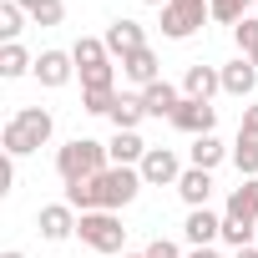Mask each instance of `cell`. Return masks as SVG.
<instances>
[{"mask_svg": "<svg viewBox=\"0 0 258 258\" xmlns=\"http://www.w3.org/2000/svg\"><path fill=\"white\" fill-rule=\"evenodd\" d=\"M31 76H36L41 86H51V91H56V86H66V81L76 76V56H71V51H41Z\"/></svg>", "mask_w": 258, "mask_h": 258, "instance_id": "obj_9", "label": "cell"}, {"mask_svg": "<svg viewBox=\"0 0 258 258\" xmlns=\"http://www.w3.org/2000/svg\"><path fill=\"white\" fill-rule=\"evenodd\" d=\"M177 198H182L187 208H208V198H213V172L187 167V172L177 177Z\"/></svg>", "mask_w": 258, "mask_h": 258, "instance_id": "obj_17", "label": "cell"}, {"mask_svg": "<svg viewBox=\"0 0 258 258\" xmlns=\"http://www.w3.org/2000/svg\"><path fill=\"white\" fill-rule=\"evenodd\" d=\"M233 162H238L243 177H258V142H253V137H238V142H233Z\"/></svg>", "mask_w": 258, "mask_h": 258, "instance_id": "obj_25", "label": "cell"}, {"mask_svg": "<svg viewBox=\"0 0 258 258\" xmlns=\"http://www.w3.org/2000/svg\"><path fill=\"white\" fill-rule=\"evenodd\" d=\"M142 187H147V182H142L137 167H106V172H96L91 182L66 187V203H71L76 213H121Z\"/></svg>", "mask_w": 258, "mask_h": 258, "instance_id": "obj_1", "label": "cell"}, {"mask_svg": "<svg viewBox=\"0 0 258 258\" xmlns=\"http://www.w3.org/2000/svg\"><path fill=\"white\" fill-rule=\"evenodd\" d=\"M16 6H21V11H26V16H31V11H36V6H41V0H16Z\"/></svg>", "mask_w": 258, "mask_h": 258, "instance_id": "obj_34", "label": "cell"}, {"mask_svg": "<svg viewBox=\"0 0 258 258\" xmlns=\"http://www.w3.org/2000/svg\"><path fill=\"white\" fill-rule=\"evenodd\" d=\"M76 238H81L91 253H121V248H126V228H121L116 213H81Z\"/></svg>", "mask_w": 258, "mask_h": 258, "instance_id": "obj_4", "label": "cell"}, {"mask_svg": "<svg viewBox=\"0 0 258 258\" xmlns=\"http://www.w3.org/2000/svg\"><path fill=\"white\" fill-rule=\"evenodd\" d=\"M26 71H36V56H31L21 41L0 46V76H6V81H16V76H26Z\"/></svg>", "mask_w": 258, "mask_h": 258, "instance_id": "obj_20", "label": "cell"}, {"mask_svg": "<svg viewBox=\"0 0 258 258\" xmlns=\"http://www.w3.org/2000/svg\"><path fill=\"white\" fill-rule=\"evenodd\" d=\"M142 116H147L142 91H137V96H132V91H116V106H111V126H116V132H137Z\"/></svg>", "mask_w": 258, "mask_h": 258, "instance_id": "obj_18", "label": "cell"}, {"mask_svg": "<svg viewBox=\"0 0 258 258\" xmlns=\"http://www.w3.org/2000/svg\"><path fill=\"white\" fill-rule=\"evenodd\" d=\"M31 21L36 26H61L66 21V0H41V6L31 11Z\"/></svg>", "mask_w": 258, "mask_h": 258, "instance_id": "obj_29", "label": "cell"}, {"mask_svg": "<svg viewBox=\"0 0 258 258\" xmlns=\"http://www.w3.org/2000/svg\"><path fill=\"white\" fill-rule=\"evenodd\" d=\"M111 106H116V91H81V111H91V116H111Z\"/></svg>", "mask_w": 258, "mask_h": 258, "instance_id": "obj_28", "label": "cell"}, {"mask_svg": "<svg viewBox=\"0 0 258 258\" xmlns=\"http://www.w3.org/2000/svg\"><path fill=\"white\" fill-rule=\"evenodd\" d=\"M218 91H223V71H218V66L192 61V66H187V76H182V96H192V101H213Z\"/></svg>", "mask_w": 258, "mask_h": 258, "instance_id": "obj_12", "label": "cell"}, {"mask_svg": "<svg viewBox=\"0 0 258 258\" xmlns=\"http://www.w3.org/2000/svg\"><path fill=\"white\" fill-rule=\"evenodd\" d=\"M142 253H147V258H182V253H177V243H167V238H152Z\"/></svg>", "mask_w": 258, "mask_h": 258, "instance_id": "obj_31", "label": "cell"}, {"mask_svg": "<svg viewBox=\"0 0 258 258\" xmlns=\"http://www.w3.org/2000/svg\"><path fill=\"white\" fill-rule=\"evenodd\" d=\"M76 223H81V218H76L71 203H46V208L36 213V228H41L46 243H66V238L76 233Z\"/></svg>", "mask_w": 258, "mask_h": 258, "instance_id": "obj_8", "label": "cell"}, {"mask_svg": "<svg viewBox=\"0 0 258 258\" xmlns=\"http://www.w3.org/2000/svg\"><path fill=\"white\" fill-rule=\"evenodd\" d=\"M233 41H238L243 56H253V51H258V16H243V21L233 26Z\"/></svg>", "mask_w": 258, "mask_h": 258, "instance_id": "obj_27", "label": "cell"}, {"mask_svg": "<svg viewBox=\"0 0 258 258\" xmlns=\"http://www.w3.org/2000/svg\"><path fill=\"white\" fill-rule=\"evenodd\" d=\"M238 137H253V142H258V101H253V106H243V121H238Z\"/></svg>", "mask_w": 258, "mask_h": 258, "instance_id": "obj_30", "label": "cell"}, {"mask_svg": "<svg viewBox=\"0 0 258 258\" xmlns=\"http://www.w3.org/2000/svg\"><path fill=\"white\" fill-rule=\"evenodd\" d=\"M253 243H258V228H253Z\"/></svg>", "mask_w": 258, "mask_h": 258, "instance_id": "obj_39", "label": "cell"}, {"mask_svg": "<svg viewBox=\"0 0 258 258\" xmlns=\"http://www.w3.org/2000/svg\"><path fill=\"white\" fill-rule=\"evenodd\" d=\"M81 76V91H116L111 81H116V66L111 61H101V66H86V71H76Z\"/></svg>", "mask_w": 258, "mask_h": 258, "instance_id": "obj_23", "label": "cell"}, {"mask_svg": "<svg viewBox=\"0 0 258 258\" xmlns=\"http://www.w3.org/2000/svg\"><path fill=\"white\" fill-rule=\"evenodd\" d=\"M233 258H258V243H253V248H238Z\"/></svg>", "mask_w": 258, "mask_h": 258, "instance_id": "obj_33", "label": "cell"}, {"mask_svg": "<svg viewBox=\"0 0 258 258\" xmlns=\"http://www.w3.org/2000/svg\"><path fill=\"white\" fill-rule=\"evenodd\" d=\"M142 6H167V0H142Z\"/></svg>", "mask_w": 258, "mask_h": 258, "instance_id": "obj_36", "label": "cell"}, {"mask_svg": "<svg viewBox=\"0 0 258 258\" xmlns=\"http://www.w3.org/2000/svg\"><path fill=\"white\" fill-rule=\"evenodd\" d=\"M21 31H26V11L16 6V0H6V6H0V36H6V46L21 41Z\"/></svg>", "mask_w": 258, "mask_h": 258, "instance_id": "obj_24", "label": "cell"}, {"mask_svg": "<svg viewBox=\"0 0 258 258\" xmlns=\"http://www.w3.org/2000/svg\"><path fill=\"white\" fill-rule=\"evenodd\" d=\"M121 258H147V253H121Z\"/></svg>", "mask_w": 258, "mask_h": 258, "instance_id": "obj_37", "label": "cell"}, {"mask_svg": "<svg viewBox=\"0 0 258 258\" xmlns=\"http://www.w3.org/2000/svg\"><path fill=\"white\" fill-rule=\"evenodd\" d=\"M137 172H142V182H147V187H177V177H182L187 167L177 162V152H172V147H147V157H142V167H137Z\"/></svg>", "mask_w": 258, "mask_h": 258, "instance_id": "obj_6", "label": "cell"}, {"mask_svg": "<svg viewBox=\"0 0 258 258\" xmlns=\"http://www.w3.org/2000/svg\"><path fill=\"white\" fill-rule=\"evenodd\" d=\"M0 258H26V253H21V248H11V253H0Z\"/></svg>", "mask_w": 258, "mask_h": 258, "instance_id": "obj_35", "label": "cell"}, {"mask_svg": "<svg viewBox=\"0 0 258 258\" xmlns=\"http://www.w3.org/2000/svg\"><path fill=\"white\" fill-rule=\"evenodd\" d=\"M218 71H223V91H228V96H253L258 66H253L248 56H238V61H228V66H218Z\"/></svg>", "mask_w": 258, "mask_h": 258, "instance_id": "obj_16", "label": "cell"}, {"mask_svg": "<svg viewBox=\"0 0 258 258\" xmlns=\"http://www.w3.org/2000/svg\"><path fill=\"white\" fill-rule=\"evenodd\" d=\"M213 6V21H223V26H238L243 16H248V6H258V0H208Z\"/></svg>", "mask_w": 258, "mask_h": 258, "instance_id": "obj_26", "label": "cell"}, {"mask_svg": "<svg viewBox=\"0 0 258 258\" xmlns=\"http://www.w3.org/2000/svg\"><path fill=\"white\" fill-rule=\"evenodd\" d=\"M248 61H253V66H258V51H253V56H248Z\"/></svg>", "mask_w": 258, "mask_h": 258, "instance_id": "obj_38", "label": "cell"}, {"mask_svg": "<svg viewBox=\"0 0 258 258\" xmlns=\"http://www.w3.org/2000/svg\"><path fill=\"white\" fill-rule=\"evenodd\" d=\"M71 56H76V71H86V66H101V61H111L106 41H96V36H81V41L71 46Z\"/></svg>", "mask_w": 258, "mask_h": 258, "instance_id": "obj_22", "label": "cell"}, {"mask_svg": "<svg viewBox=\"0 0 258 258\" xmlns=\"http://www.w3.org/2000/svg\"><path fill=\"white\" fill-rule=\"evenodd\" d=\"M101 41H106V51H111V56H121V61L132 56V51H142V46H147L142 26H137V21H126V16H116V21L106 26V36H101Z\"/></svg>", "mask_w": 258, "mask_h": 258, "instance_id": "obj_11", "label": "cell"}, {"mask_svg": "<svg viewBox=\"0 0 258 258\" xmlns=\"http://www.w3.org/2000/svg\"><path fill=\"white\" fill-rule=\"evenodd\" d=\"M121 76H126V81H137V86H152V81H162V76H157V51H152V46L132 51V56L121 61Z\"/></svg>", "mask_w": 258, "mask_h": 258, "instance_id": "obj_19", "label": "cell"}, {"mask_svg": "<svg viewBox=\"0 0 258 258\" xmlns=\"http://www.w3.org/2000/svg\"><path fill=\"white\" fill-rule=\"evenodd\" d=\"M223 218H233V223H258V177H243V187L228 192Z\"/></svg>", "mask_w": 258, "mask_h": 258, "instance_id": "obj_14", "label": "cell"}, {"mask_svg": "<svg viewBox=\"0 0 258 258\" xmlns=\"http://www.w3.org/2000/svg\"><path fill=\"white\" fill-rule=\"evenodd\" d=\"M142 106H147V116H157V121L167 116L172 121V111L182 106V91L172 81H152V86H142Z\"/></svg>", "mask_w": 258, "mask_h": 258, "instance_id": "obj_13", "label": "cell"}, {"mask_svg": "<svg viewBox=\"0 0 258 258\" xmlns=\"http://www.w3.org/2000/svg\"><path fill=\"white\" fill-rule=\"evenodd\" d=\"M187 258H223V253H218V248H192Z\"/></svg>", "mask_w": 258, "mask_h": 258, "instance_id": "obj_32", "label": "cell"}, {"mask_svg": "<svg viewBox=\"0 0 258 258\" xmlns=\"http://www.w3.org/2000/svg\"><path fill=\"white\" fill-rule=\"evenodd\" d=\"M208 21H213V6H208V0H167V6H162V36H167V41H187V36H198Z\"/></svg>", "mask_w": 258, "mask_h": 258, "instance_id": "obj_5", "label": "cell"}, {"mask_svg": "<svg viewBox=\"0 0 258 258\" xmlns=\"http://www.w3.org/2000/svg\"><path fill=\"white\" fill-rule=\"evenodd\" d=\"M106 152H111V167H142L147 142H142V132H111Z\"/></svg>", "mask_w": 258, "mask_h": 258, "instance_id": "obj_15", "label": "cell"}, {"mask_svg": "<svg viewBox=\"0 0 258 258\" xmlns=\"http://www.w3.org/2000/svg\"><path fill=\"white\" fill-rule=\"evenodd\" d=\"M56 132V116L46 106H21L11 121H6V132H0V142H6V157H26L36 147H46Z\"/></svg>", "mask_w": 258, "mask_h": 258, "instance_id": "obj_3", "label": "cell"}, {"mask_svg": "<svg viewBox=\"0 0 258 258\" xmlns=\"http://www.w3.org/2000/svg\"><path fill=\"white\" fill-rule=\"evenodd\" d=\"M106 167H111V152H106V142H96V137H71V142L56 152V177H61L66 187L91 182V177L106 172Z\"/></svg>", "mask_w": 258, "mask_h": 258, "instance_id": "obj_2", "label": "cell"}, {"mask_svg": "<svg viewBox=\"0 0 258 258\" xmlns=\"http://www.w3.org/2000/svg\"><path fill=\"white\" fill-rule=\"evenodd\" d=\"M172 126H177V132H187V137H208L213 126H218V106H213V101L182 96V106L172 111Z\"/></svg>", "mask_w": 258, "mask_h": 258, "instance_id": "obj_7", "label": "cell"}, {"mask_svg": "<svg viewBox=\"0 0 258 258\" xmlns=\"http://www.w3.org/2000/svg\"><path fill=\"white\" fill-rule=\"evenodd\" d=\"M187 157H192V167H203V172H213L223 157H228V147L208 132V137H192V147H187Z\"/></svg>", "mask_w": 258, "mask_h": 258, "instance_id": "obj_21", "label": "cell"}, {"mask_svg": "<svg viewBox=\"0 0 258 258\" xmlns=\"http://www.w3.org/2000/svg\"><path fill=\"white\" fill-rule=\"evenodd\" d=\"M182 238H187L192 248H213V243L223 238V218H218V213H208V208H187Z\"/></svg>", "mask_w": 258, "mask_h": 258, "instance_id": "obj_10", "label": "cell"}]
</instances>
